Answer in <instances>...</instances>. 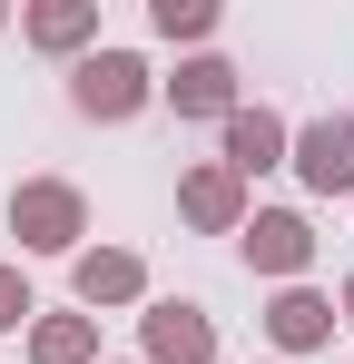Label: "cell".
<instances>
[{
  "label": "cell",
  "mask_w": 354,
  "mask_h": 364,
  "mask_svg": "<svg viewBox=\"0 0 354 364\" xmlns=\"http://www.w3.org/2000/svg\"><path fill=\"white\" fill-rule=\"evenodd\" d=\"M0 30H10V10H0Z\"/></svg>",
  "instance_id": "cell-16"
},
{
  "label": "cell",
  "mask_w": 354,
  "mask_h": 364,
  "mask_svg": "<svg viewBox=\"0 0 354 364\" xmlns=\"http://www.w3.org/2000/svg\"><path fill=\"white\" fill-rule=\"evenodd\" d=\"M10 237H20V256H79L89 197H79L69 178H20L10 187Z\"/></svg>",
  "instance_id": "cell-2"
},
{
  "label": "cell",
  "mask_w": 354,
  "mask_h": 364,
  "mask_svg": "<svg viewBox=\"0 0 354 364\" xmlns=\"http://www.w3.org/2000/svg\"><path fill=\"white\" fill-rule=\"evenodd\" d=\"M286 168L305 178V197H345V187H354V109H335V119H315V128H295Z\"/></svg>",
  "instance_id": "cell-5"
},
{
  "label": "cell",
  "mask_w": 354,
  "mask_h": 364,
  "mask_svg": "<svg viewBox=\"0 0 354 364\" xmlns=\"http://www.w3.org/2000/svg\"><path fill=\"white\" fill-rule=\"evenodd\" d=\"M266 345H276V355H315V345H335V296H315V286H276V296H266Z\"/></svg>",
  "instance_id": "cell-8"
},
{
  "label": "cell",
  "mask_w": 354,
  "mask_h": 364,
  "mask_svg": "<svg viewBox=\"0 0 354 364\" xmlns=\"http://www.w3.org/2000/svg\"><path fill=\"white\" fill-rule=\"evenodd\" d=\"M20 40L50 50V60H89L99 50V0H40V10H20Z\"/></svg>",
  "instance_id": "cell-10"
},
{
  "label": "cell",
  "mask_w": 354,
  "mask_h": 364,
  "mask_svg": "<svg viewBox=\"0 0 354 364\" xmlns=\"http://www.w3.org/2000/svg\"><path fill=\"white\" fill-rule=\"evenodd\" d=\"M148 30L158 40H207L217 30V0H148Z\"/></svg>",
  "instance_id": "cell-13"
},
{
  "label": "cell",
  "mask_w": 354,
  "mask_h": 364,
  "mask_svg": "<svg viewBox=\"0 0 354 364\" xmlns=\"http://www.w3.org/2000/svg\"><path fill=\"white\" fill-rule=\"evenodd\" d=\"M69 296H79V315H99V305H148V256H128V246H79V256H69Z\"/></svg>",
  "instance_id": "cell-6"
},
{
  "label": "cell",
  "mask_w": 354,
  "mask_h": 364,
  "mask_svg": "<svg viewBox=\"0 0 354 364\" xmlns=\"http://www.w3.org/2000/svg\"><path fill=\"white\" fill-rule=\"evenodd\" d=\"M335 325H354V276H345V286H335Z\"/></svg>",
  "instance_id": "cell-15"
},
{
  "label": "cell",
  "mask_w": 354,
  "mask_h": 364,
  "mask_svg": "<svg viewBox=\"0 0 354 364\" xmlns=\"http://www.w3.org/2000/svg\"><path fill=\"white\" fill-rule=\"evenodd\" d=\"M177 217H187L197 237H236V227H246V178H236L227 158L187 168V178H177Z\"/></svg>",
  "instance_id": "cell-7"
},
{
  "label": "cell",
  "mask_w": 354,
  "mask_h": 364,
  "mask_svg": "<svg viewBox=\"0 0 354 364\" xmlns=\"http://www.w3.org/2000/svg\"><path fill=\"white\" fill-rule=\"evenodd\" d=\"M158 99H168L177 119H236V69L217 60V50H197V60H177V79H158Z\"/></svg>",
  "instance_id": "cell-9"
},
{
  "label": "cell",
  "mask_w": 354,
  "mask_h": 364,
  "mask_svg": "<svg viewBox=\"0 0 354 364\" xmlns=\"http://www.w3.org/2000/svg\"><path fill=\"white\" fill-rule=\"evenodd\" d=\"M30 364H99V315H40L30 325Z\"/></svg>",
  "instance_id": "cell-12"
},
{
  "label": "cell",
  "mask_w": 354,
  "mask_h": 364,
  "mask_svg": "<svg viewBox=\"0 0 354 364\" xmlns=\"http://www.w3.org/2000/svg\"><path fill=\"white\" fill-rule=\"evenodd\" d=\"M246 266L256 276H276V286H305V266H315V227H305V207H246Z\"/></svg>",
  "instance_id": "cell-3"
},
{
  "label": "cell",
  "mask_w": 354,
  "mask_h": 364,
  "mask_svg": "<svg viewBox=\"0 0 354 364\" xmlns=\"http://www.w3.org/2000/svg\"><path fill=\"white\" fill-rule=\"evenodd\" d=\"M286 148H295V128L276 119L266 99H256V109L236 99V119H227V168H236V178H266V168H286Z\"/></svg>",
  "instance_id": "cell-11"
},
{
  "label": "cell",
  "mask_w": 354,
  "mask_h": 364,
  "mask_svg": "<svg viewBox=\"0 0 354 364\" xmlns=\"http://www.w3.org/2000/svg\"><path fill=\"white\" fill-rule=\"evenodd\" d=\"M148 99H158V79H148V60H138V50H89V60H69V109H79V119L128 128Z\"/></svg>",
  "instance_id": "cell-1"
},
{
  "label": "cell",
  "mask_w": 354,
  "mask_h": 364,
  "mask_svg": "<svg viewBox=\"0 0 354 364\" xmlns=\"http://www.w3.org/2000/svg\"><path fill=\"white\" fill-rule=\"evenodd\" d=\"M20 325H40V296H30L20 266H0V335H20Z\"/></svg>",
  "instance_id": "cell-14"
},
{
  "label": "cell",
  "mask_w": 354,
  "mask_h": 364,
  "mask_svg": "<svg viewBox=\"0 0 354 364\" xmlns=\"http://www.w3.org/2000/svg\"><path fill=\"white\" fill-rule=\"evenodd\" d=\"M138 345H148V364H217V315L197 296H148L138 305Z\"/></svg>",
  "instance_id": "cell-4"
}]
</instances>
